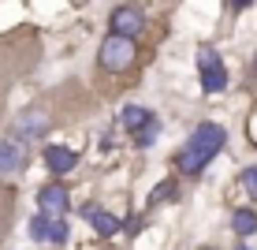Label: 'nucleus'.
Returning a JSON list of instances; mask_svg holds the SVG:
<instances>
[{"mask_svg":"<svg viewBox=\"0 0 257 250\" xmlns=\"http://www.w3.org/2000/svg\"><path fill=\"white\" fill-rule=\"evenodd\" d=\"M224 142H227V131L220 127V123H201V127L194 131L187 142H183V149L175 153L179 172H183V176H198L201 168H205L209 160L224 149Z\"/></svg>","mask_w":257,"mask_h":250,"instance_id":"1","label":"nucleus"},{"mask_svg":"<svg viewBox=\"0 0 257 250\" xmlns=\"http://www.w3.org/2000/svg\"><path fill=\"white\" fill-rule=\"evenodd\" d=\"M119 123L135 135V146H153L157 142V131H161V120H157L149 109H142V105H127V109L119 112Z\"/></svg>","mask_w":257,"mask_h":250,"instance_id":"2","label":"nucleus"},{"mask_svg":"<svg viewBox=\"0 0 257 250\" xmlns=\"http://www.w3.org/2000/svg\"><path fill=\"white\" fill-rule=\"evenodd\" d=\"M198 67H201V90L205 94L227 90V67L216 49H198Z\"/></svg>","mask_w":257,"mask_h":250,"instance_id":"3","label":"nucleus"},{"mask_svg":"<svg viewBox=\"0 0 257 250\" xmlns=\"http://www.w3.org/2000/svg\"><path fill=\"white\" fill-rule=\"evenodd\" d=\"M135 60V38H119V34H108L101 45V67L108 71H123Z\"/></svg>","mask_w":257,"mask_h":250,"instance_id":"4","label":"nucleus"},{"mask_svg":"<svg viewBox=\"0 0 257 250\" xmlns=\"http://www.w3.org/2000/svg\"><path fill=\"white\" fill-rule=\"evenodd\" d=\"M26 168V138L23 135H4L0 138V176H15Z\"/></svg>","mask_w":257,"mask_h":250,"instance_id":"5","label":"nucleus"},{"mask_svg":"<svg viewBox=\"0 0 257 250\" xmlns=\"http://www.w3.org/2000/svg\"><path fill=\"white\" fill-rule=\"evenodd\" d=\"M82 220H90V228L97 231V235H116V231L123 228L119 217H112L108 209H101V205H93V202L82 205Z\"/></svg>","mask_w":257,"mask_h":250,"instance_id":"6","label":"nucleus"},{"mask_svg":"<svg viewBox=\"0 0 257 250\" xmlns=\"http://www.w3.org/2000/svg\"><path fill=\"white\" fill-rule=\"evenodd\" d=\"M146 26L138 8H116L112 12V34H119V38H135V34Z\"/></svg>","mask_w":257,"mask_h":250,"instance_id":"7","label":"nucleus"},{"mask_svg":"<svg viewBox=\"0 0 257 250\" xmlns=\"http://www.w3.org/2000/svg\"><path fill=\"white\" fill-rule=\"evenodd\" d=\"M38 202H41V217H52V220L67 217V191H64V187H56V183L45 187Z\"/></svg>","mask_w":257,"mask_h":250,"instance_id":"8","label":"nucleus"},{"mask_svg":"<svg viewBox=\"0 0 257 250\" xmlns=\"http://www.w3.org/2000/svg\"><path fill=\"white\" fill-rule=\"evenodd\" d=\"M45 164L56 176H64V172H71V168L78 164V153H75V149H67V146H45Z\"/></svg>","mask_w":257,"mask_h":250,"instance_id":"9","label":"nucleus"},{"mask_svg":"<svg viewBox=\"0 0 257 250\" xmlns=\"http://www.w3.org/2000/svg\"><path fill=\"white\" fill-rule=\"evenodd\" d=\"M231 228L238 231V235H253V231H257V213L253 209H238L231 217Z\"/></svg>","mask_w":257,"mask_h":250,"instance_id":"10","label":"nucleus"},{"mask_svg":"<svg viewBox=\"0 0 257 250\" xmlns=\"http://www.w3.org/2000/svg\"><path fill=\"white\" fill-rule=\"evenodd\" d=\"M45 239H49V243H67V220H64V217H56V220L49 217V231H45Z\"/></svg>","mask_w":257,"mask_h":250,"instance_id":"11","label":"nucleus"},{"mask_svg":"<svg viewBox=\"0 0 257 250\" xmlns=\"http://www.w3.org/2000/svg\"><path fill=\"white\" fill-rule=\"evenodd\" d=\"M242 187H246V194L257 202V164H250V168L242 172Z\"/></svg>","mask_w":257,"mask_h":250,"instance_id":"12","label":"nucleus"},{"mask_svg":"<svg viewBox=\"0 0 257 250\" xmlns=\"http://www.w3.org/2000/svg\"><path fill=\"white\" fill-rule=\"evenodd\" d=\"M45 231H49V217H41V213H38V217L30 220V239H38V243H41Z\"/></svg>","mask_w":257,"mask_h":250,"instance_id":"13","label":"nucleus"},{"mask_svg":"<svg viewBox=\"0 0 257 250\" xmlns=\"http://www.w3.org/2000/svg\"><path fill=\"white\" fill-rule=\"evenodd\" d=\"M168 194H172V183H161V187H157L153 194H149V205H153V202H164Z\"/></svg>","mask_w":257,"mask_h":250,"instance_id":"14","label":"nucleus"},{"mask_svg":"<svg viewBox=\"0 0 257 250\" xmlns=\"http://www.w3.org/2000/svg\"><path fill=\"white\" fill-rule=\"evenodd\" d=\"M227 4H231V8H250L253 0H227Z\"/></svg>","mask_w":257,"mask_h":250,"instance_id":"15","label":"nucleus"},{"mask_svg":"<svg viewBox=\"0 0 257 250\" xmlns=\"http://www.w3.org/2000/svg\"><path fill=\"white\" fill-rule=\"evenodd\" d=\"M238 250H250V246H238Z\"/></svg>","mask_w":257,"mask_h":250,"instance_id":"16","label":"nucleus"},{"mask_svg":"<svg viewBox=\"0 0 257 250\" xmlns=\"http://www.w3.org/2000/svg\"><path fill=\"white\" fill-rule=\"evenodd\" d=\"M205 250H212V246H205Z\"/></svg>","mask_w":257,"mask_h":250,"instance_id":"17","label":"nucleus"}]
</instances>
